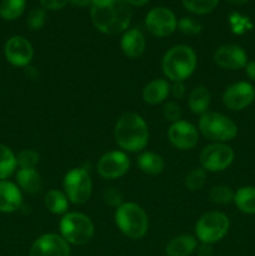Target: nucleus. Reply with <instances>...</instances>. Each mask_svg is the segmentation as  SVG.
<instances>
[{
    "mask_svg": "<svg viewBox=\"0 0 255 256\" xmlns=\"http://www.w3.org/2000/svg\"><path fill=\"white\" fill-rule=\"evenodd\" d=\"M90 16L94 26L105 35L122 34L132 22L128 0H92Z\"/></svg>",
    "mask_w": 255,
    "mask_h": 256,
    "instance_id": "nucleus-1",
    "label": "nucleus"
},
{
    "mask_svg": "<svg viewBox=\"0 0 255 256\" xmlns=\"http://www.w3.org/2000/svg\"><path fill=\"white\" fill-rule=\"evenodd\" d=\"M114 138L124 152H142L149 144V128L139 114L125 112L115 124Z\"/></svg>",
    "mask_w": 255,
    "mask_h": 256,
    "instance_id": "nucleus-2",
    "label": "nucleus"
},
{
    "mask_svg": "<svg viewBox=\"0 0 255 256\" xmlns=\"http://www.w3.org/2000/svg\"><path fill=\"white\" fill-rule=\"evenodd\" d=\"M198 66L195 50L189 45H175L164 54L162 69L165 78L174 82H185L194 74Z\"/></svg>",
    "mask_w": 255,
    "mask_h": 256,
    "instance_id": "nucleus-3",
    "label": "nucleus"
},
{
    "mask_svg": "<svg viewBox=\"0 0 255 256\" xmlns=\"http://www.w3.org/2000/svg\"><path fill=\"white\" fill-rule=\"evenodd\" d=\"M114 219L118 229L129 239H142L149 230L148 214L136 202H122L115 210Z\"/></svg>",
    "mask_w": 255,
    "mask_h": 256,
    "instance_id": "nucleus-4",
    "label": "nucleus"
},
{
    "mask_svg": "<svg viewBox=\"0 0 255 256\" xmlns=\"http://www.w3.org/2000/svg\"><path fill=\"white\" fill-rule=\"evenodd\" d=\"M60 235L70 245H85L94 236L95 226L88 215L72 212L62 215L59 222Z\"/></svg>",
    "mask_w": 255,
    "mask_h": 256,
    "instance_id": "nucleus-5",
    "label": "nucleus"
},
{
    "mask_svg": "<svg viewBox=\"0 0 255 256\" xmlns=\"http://www.w3.org/2000/svg\"><path fill=\"white\" fill-rule=\"evenodd\" d=\"M199 132L212 142H226L238 135V126L226 115L209 112L200 115Z\"/></svg>",
    "mask_w": 255,
    "mask_h": 256,
    "instance_id": "nucleus-6",
    "label": "nucleus"
},
{
    "mask_svg": "<svg viewBox=\"0 0 255 256\" xmlns=\"http://www.w3.org/2000/svg\"><path fill=\"white\" fill-rule=\"evenodd\" d=\"M230 222L222 212H210L202 215L195 225V238L205 245H212L226 236Z\"/></svg>",
    "mask_w": 255,
    "mask_h": 256,
    "instance_id": "nucleus-7",
    "label": "nucleus"
},
{
    "mask_svg": "<svg viewBox=\"0 0 255 256\" xmlns=\"http://www.w3.org/2000/svg\"><path fill=\"white\" fill-rule=\"evenodd\" d=\"M62 188L70 202L75 205H82L92 196V178L84 168H72L65 174Z\"/></svg>",
    "mask_w": 255,
    "mask_h": 256,
    "instance_id": "nucleus-8",
    "label": "nucleus"
},
{
    "mask_svg": "<svg viewBox=\"0 0 255 256\" xmlns=\"http://www.w3.org/2000/svg\"><path fill=\"white\" fill-rule=\"evenodd\" d=\"M234 150L225 142H212L200 152V166L206 172H224L234 162Z\"/></svg>",
    "mask_w": 255,
    "mask_h": 256,
    "instance_id": "nucleus-9",
    "label": "nucleus"
},
{
    "mask_svg": "<svg viewBox=\"0 0 255 256\" xmlns=\"http://www.w3.org/2000/svg\"><path fill=\"white\" fill-rule=\"evenodd\" d=\"M130 169V159L122 150H112L100 156L96 164L98 174L106 180L119 179Z\"/></svg>",
    "mask_w": 255,
    "mask_h": 256,
    "instance_id": "nucleus-10",
    "label": "nucleus"
},
{
    "mask_svg": "<svg viewBox=\"0 0 255 256\" xmlns=\"http://www.w3.org/2000/svg\"><path fill=\"white\" fill-rule=\"evenodd\" d=\"M145 26L154 36L166 38L178 29V20L172 10L168 8L158 6L146 14Z\"/></svg>",
    "mask_w": 255,
    "mask_h": 256,
    "instance_id": "nucleus-11",
    "label": "nucleus"
},
{
    "mask_svg": "<svg viewBox=\"0 0 255 256\" xmlns=\"http://www.w3.org/2000/svg\"><path fill=\"white\" fill-rule=\"evenodd\" d=\"M168 139L170 144L176 149L192 150L199 142V132L194 124L180 119L169 126Z\"/></svg>",
    "mask_w": 255,
    "mask_h": 256,
    "instance_id": "nucleus-12",
    "label": "nucleus"
},
{
    "mask_svg": "<svg viewBox=\"0 0 255 256\" xmlns=\"http://www.w3.org/2000/svg\"><path fill=\"white\" fill-rule=\"evenodd\" d=\"M255 99V89L250 82H238L225 89L222 102L225 106L234 112L246 109Z\"/></svg>",
    "mask_w": 255,
    "mask_h": 256,
    "instance_id": "nucleus-13",
    "label": "nucleus"
},
{
    "mask_svg": "<svg viewBox=\"0 0 255 256\" xmlns=\"http://www.w3.org/2000/svg\"><path fill=\"white\" fill-rule=\"evenodd\" d=\"M29 256H70V244L60 234H44L30 248Z\"/></svg>",
    "mask_w": 255,
    "mask_h": 256,
    "instance_id": "nucleus-14",
    "label": "nucleus"
},
{
    "mask_svg": "<svg viewBox=\"0 0 255 256\" xmlns=\"http://www.w3.org/2000/svg\"><path fill=\"white\" fill-rule=\"evenodd\" d=\"M4 52L8 62L19 68L28 66L34 56L32 42L20 35H15L8 39V42H5Z\"/></svg>",
    "mask_w": 255,
    "mask_h": 256,
    "instance_id": "nucleus-15",
    "label": "nucleus"
},
{
    "mask_svg": "<svg viewBox=\"0 0 255 256\" xmlns=\"http://www.w3.org/2000/svg\"><path fill=\"white\" fill-rule=\"evenodd\" d=\"M214 62L225 70H239L246 66L248 55L242 46L236 44H226L214 52Z\"/></svg>",
    "mask_w": 255,
    "mask_h": 256,
    "instance_id": "nucleus-16",
    "label": "nucleus"
},
{
    "mask_svg": "<svg viewBox=\"0 0 255 256\" xmlns=\"http://www.w3.org/2000/svg\"><path fill=\"white\" fill-rule=\"evenodd\" d=\"M120 48L126 58L138 59L144 54L146 49V40L139 29L132 28L122 32V36L120 39Z\"/></svg>",
    "mask_w": 255,
    "mask_h": 256,
    "instance_id": "nucleus-17",
    "label": "nucleus"
},
{
    "mask_svg": "<svg viewBox=\"0 0 255 256\" xmlns=\"http://www.w3.org/2000/svg\"><path fill=\"white\" fill-rule=\"evenodd\" d=\"M22 204V190L14 182L2 180L0 182V212H14Z\"/></svg>",
    "mask_w": 255,
    "mask_h": 256,
    "instance_id": "nucleus-18",
    "label": "nucleus"
},
{
    "mask_svg": "<svg viewBox=\"0 0 255 256\" xmlns=\"http://www.w3.org/2000/svg\"><path fill=\"white\" fill-rule=\"evenodd\" d=\"M142 100L149 105H159L170 95V82L166 79H154L142 89Z\"/></svg>",
    "mask_w": 255,
    "mask_h": 256,
    "instance_id": "nucleus-19",
    "label": "nucleus"
},
{
    "mask_svg": "<svg viewBox=\"0 0 255 256\" xmlns=\"http://www.w3.org/2000/svg\"><path fill=\"white\" fill-rule=\"evenodd\" d=\"M198 239L192 235L182 234L172 238L165 248L168 256H190L196 250Z\"/></svg>",
    "mask_w": 255,
    "mask_h": 256,
    "instance_id": "nucleus-20",
    "label": "nucleus"
},
{
    "mask_svg": "<svg viewBox=\"0 0 255 256\" xmlns=\"http://www.w3.org/2000/svg\"><path fill=\"white\" fill-rule=\"evenodd\" d=\"M140 172L146 175H159L164 172L165 162L162 155L154 152H142L136 160Z\"/></svg>",
    "mask_w": 255,
    "mask_h": 256,
    "instance_id": "nucleus-21",
    "label": "nucleus"
},
{
    "mask_svg": "<svg viewBox=\"0 0 255 256\" xmlns=\"http://www.w3.org/2000/svg\"><path fill=\"white\" fill-rule=\"evenodd\" d=\"M188 105L194 114L202 115L208 112L210 105V92L204 85H198L188 96Z\"/></svg>",
    "mask_w": 255,
    "mask_h": 256,
    "instance_id": "nucleus-22",
    "label": "nucleus"
},
{
    "mask_svg": "<svg viewBox=\"0 0 255 256\" xmlns=\"http://www.w3.org/2000/svg\"><path fill=\"white\" fill-rule=\"evenodd\" d=\"M16 182L20 189L28 194H36L42 189V176L36 169H19L16 172Z\"/></svg>",
    "mask_w": 255,
    "mask_h": 256,
    "instance_id": "nucleus-23",
    "label": "nucleus"
},
{
    "mask_svg": "<svg viewBox=\"0 0 255 256\" xmlns=\"http://www.w3.org/2000/svg\"><path fill=\"white\" fill-rule=\"evenodd\" d=\"M69 199L64 192L58 189H52L45 194L44 205L52 214L65 215L69 209Z\"/></svg>",
    "mask_w": 255,
    "mask_h": 256,
    "instance_id": "nucleus-24",
    "label": "nucleus"
},
{
    "mask_svg": "<svg viewBox=\"0 0 255 256\" xmlns=\"http://www.w3.org/2000/svg\"><path fill=\"white\" fill-rule=\"evenodd\" d=\"M234 202L244 214L255 215V186H242L234 192Z\"/></svg>",
    "mask_w": 255,
    "mask_h": 256,
    "instance_id": "nucleus-25",
    "label": "nucleus"
},
{
    "mask_svg": "<svg viewBox=\"0 0 255 256\" xmlns=\"http://www.w3.org/2000/svg\"><path fill=\"white\" fill-rule=\"evenodd\" d=\"M16 166V155L9 146L0 144V182L12 176Z\"/></svg>",
    "mask_w": 255,
    "mask_h": 256,
    "instance_id": "nucleus-26",
    "label": "nucleus"
},
{
    "mask_svg": "<svg viewBox=\"0 0 255 256\" xmlns=\"http://www.w3.org/2000/svg\"><path fill=\"white\" fill-rule=\"evenodd\" d=\"M26 0H2L0 2V16L4 20H15L22 15Z\"/></svg>",
    "mask_w": 255,
    "mask_h": 256,
    "instance_id": "nucleus-27",
    "label": "nucleus"
},
{
    "mask_svg": "<svg viewBox=\"0 0 255 256\" xmlns=\"http://www.w3.org/2000/svg\"><path fill=\"white\" fill-rule=\"evenodd\" d=\"M188 12L198 15H205L212 12L219 4V0H182Z\"/></svg>",
    "mask_w": 255,
    "mask_h": 256,
    "instance_id": "nucleus-28",
    "label": "nucleus"
},
{
    "mask_svg": "<svg viewBox=\"0 0 255 256\" xmlns=\"http://www.w3.org/2000/svg\"><path fill=\"white\" fill-rule=\"evenodd\" d=\"M205 182H206V172L200 168H195V169L190 170L186 174L184 180V184L186 186L188 190L190 192H196V190H200L205 185Z\"/></svg>",
    "mask_w": 255,
    "mask_h": 256,
    "instance_id": "nucleus-29",
    "label": "nucleus"
},
{
    "mask_svg": "<svg viewBox=\"0 0 255 256\" xmlns=\"http://www.w3.org/2000/svg\"><path fill=\"white\" fill-rule=\"evenodd\" d=\"M209 198L214 204L226 205L234 202V192L229 186L225 185H215L210 189Z\"/></svg>",
    "mask_w": 255,
    "mask_h": 256,
    "instance_id": "nucleus-30",
    "label": "nucleus"
},
{
    "mask_svg": "<svg viewBox=\"0 0 255 256\" xmlns=\"http://www.w3.org/2000/svg\"><path fill=\"white\" fill-rule=\"evenodd\" d=\"M39 162L40 155L36 150L24 149L16 155V164L20 169H35Z\"/></svg>",
    "mask_w": 255,
    "mask_h": 256,
    "instance_id": "nucleus-31",
    "label": "nucleus"
},
{
    "mask_svg": "<svg viewBox=\"0 0 255 256\" xmlns=\"http://www.w3.org/2000/svg\"><path fill=\"white\" fill-rule=\"evenodd\" d=\"M46 22V12L42 8H34L30 10L26 18V24L29 29L40 30Z\"/></svg>",
    "mask_w": 255,
    "mask_h": 256,
    "instance_id": "nucleus-32",
    "label": "nucleus"
},
{
    "mask_svg": "<svg viewBox=\"0 0 255 256\" xmlns=\"http://www.w3.org/2000/svg\"><path fill=\"white\" fill-rule=\"evenodd\" d=\"M178 29L184 35H198L202 32V26L200 22L194 20L192 18H182L178 22Z\"/></svg>",
    "mask_w": 255,
    "mask_h": 256,
    "instance_id": "nucleus-33",
    "label": "nucleus"
},
{
    "mask_svg": "<svg viewBox=\"0 0 255 256\" xmlns=\"http://www.w3.org/2000/svg\"><path fill=\"white\" fill-rule=\"evenodd\" d=\"M102 200L106 205L112 208H119L120 205L124 202V198H122V192L116 188H106V189L102 192Z\"/></svg>",
    "mask_w": 255,
    "mask_h": 256,
    "instance_id": "nucleus-34",
    "label": "nucleus"
},
{
    "mask_svg": "<svg viewBox=\"0 0 255 256\" xmlns=\"http://www.w3.org/2000/svg\"><path fill=\"white\" fill-rule=\"evenodd\" d=\"M162 114H164L165 119L172 124V122L180 120V118H182V109H180V106L176 104V102H168L166 104L164 105Z\"/></svg>",
    "mask_w": 255,
    "mask_h": 256,
    "instance_id": "nucleus-35",
    "label": "nucleus"
},
{
    "mask_svg": "<svg viewBox=\"0 0 255 256\" xmlns=\"http://www.w3.org/2000/svg\"><path fill=\"white\" fill-rule=\"evenodd\" d=\"M69 2V0H40V5L44 10H60Z\"/></svg>",
    "mask_w": 255,
    "mask_h": 256,
    "instance_id": "nucleus-36",
    "label": "nucleus"
},
{
    "mask_svg": "<svg viewBox=\"0 0 255 256\" xmlns=\"http://www.w3.org/2000/svg\"><path fill=\"white\" fill-rule=\"evenodd\" d=\"M186 94V89H185L184 82H174L170 84V95L175 98V99H182Z\"/></svg>",
    "mask_w": 255,
    "mask_h": 256,
    "instance_id": "nucleus-37",
    "label": "nucleus"
},
{
    "mask_svg": "<svg viewBox=\"0 0 255 256\" xmlns=\"http://www.w3.org/2000/svg\"><path fill=\"white\" fill-rule=\"evenodd\" d=\"M245 72L249 79H252V82H255V60L254 62H249L245 66Z\"/></svg>",
    "mask_w": 255,
    "mask_h": 256,
    "instance_id": "nucleus-38",
    "label": "nucleus"
},
{
    "mask_svg": "<svg viewBox=\"0 0 255 256\" xmlns=\"http://www.w3.org/2000/svg\"><path fill=\"white\" fill-rule=\"evenodd\" d=\"M74 6H80V8H86L90 6L92 2V0H69Z\"/></svg>",
    "mask_w": 255,
    "mask_h": 256,
    "instance_id": "nucleus-39",
    "label": "nucleus"
},
{
    "mask_svg": "<svg viewBox=\"0 0 255 256\" xmlns=\"http://www.w3.org/2000/svg\"><path fill=\"white\" fill-rule=\"evenodd\" d=\"M149 0H128V2L130 4V6H142L145 5Z\"/></svg>",
    "mask_w": 255,
    "mask_h": 256,
    "instance_id": "nucleus-40",
    "label": "nucleus"
},
{
    "mask_svg": "<svg viewBox=\"0 0 255 256\" xmlns=\"http://www.w3.org/2000/svg\"><path fill=\"white\" fill-rule=\"evenodd\" d=\"M226 2H229L230 4H234V5H242L245 4V2H250V0H226Z\"/></svg>",
    "mask_w": 255,
    "mask_h": 256,
    "instance_id": "nucleus-41",
    "label": "nucleus"
}]
</instances>
